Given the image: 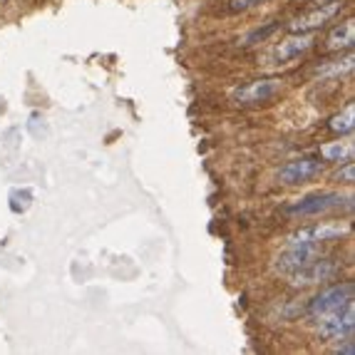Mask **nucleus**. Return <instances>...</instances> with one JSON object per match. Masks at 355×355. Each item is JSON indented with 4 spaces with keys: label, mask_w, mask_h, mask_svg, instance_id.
Returning <instances> with one entry per match:
<instances>
[{
    "label": "nucleus",
    "mask_w": 355,
    "mask_h": 355,
    "mask_svg": "<svg viewBox=\"0 0 355 355\" xmlns=\"http://www.w3.org/2000/svg\"><path fill=\"white\" fill-rule=\"evenodd\" d=\"M318 336L323 340H343V338L353 336L355 331V306L353 301L345 303L340 311H333V313L318 315Z\"/></svg>",
    "instance_id": "f257e3e1"
},
{
    "label": "nucleus",
    "mask_w": 355,
    "mask_h": 355,
    "mask_svg": "<svg viewBox=\"0 0 355 355\" xmlns=\"http://www.w3.org/2000/svg\"><path fill=\"white\" fill-rule=\"evenodd\" d=\"M355 296V286L350 281H343V284H336V286H328L326 291H320L318 296L313 301L308 303V313L311 315H326L333 313V311H340L345 303H350Z\"/></svg>",
    "instance_id": "f03ea898"
},
{
    "label": "nucleus",
    "mask_w": 355,
    "mask_h": 355,
    "mask_svg": "<svg viewBox=\"0 0 355 355\" xmlns=\"http://www.w3.org/2000/svg\"><path fill=\"white\" fill-rule=\"evenodd\" d=\"M345 202H350V196L338 194V191H320V194H311L306 199H301L298 204H293L288 209V214H296V216H318V214L336 211Z\"/></svg>",
    "instance_id": "7ed1b4c3"
},
{
    "label": "nucleus",
    "mask_w": 355,
    "mask_h": 355,
    "mask_svg": "<svg viewBox=\"0 0 355 355\" xmlns=\"http://www.w3.org/2000/svg\"><path fill=\"white\" fill-rule=\"evenodd\" d=\"M348 234L345 226L336 224H311L303 226V229L293 231L288 236V246H320V243L333 241V239H340Z\"/></svg>",
    "instance_id": "20e7f679"
},
{
    "label": "nucleus",
    "mask_w": 355,
    "mask_h": 355,
    "mask_svg": "<svg viewBox=\"0 0 355 355\" xmlns=\"http://www.w3.org/2000/svg\"><path fill=\"white\" fill-rule=\"evenodd\" d=\"M343 10V0H333V3H326V6L313 8V10L303 12L296 20H291L288 30L291 33H313V30L323 28L328 20H333L338 12Z\"/></svg>",
    "instance_id": "39448f33"
},
{
    "label": "nucleus",
    "mask_w": 355,
    "mask_h": 355,
    "mask_svg": "<svg viewBox=\"0 0 355 355\" xmlns=\"http://www.w3.org/2000/svg\"><path fill=\"white\" fill-rule=\"evenodd\" d=\"M338 271H340V266H338L336 261L313 259L311 263H306L303 268L291 273L288 279L293 286H313V284H323V281H331Z\"/></svg>",
    "instance_id": "423d86ee"
},
{
    "label": "nucleus",
    "mask_w": 355,
    "mask_h": 355,
    "mask_svg": "<svg viewBox=\"0 0 355 355\" xmlns=\"http://www.w3.org/2000/svg\"><path fill=\"white\" fill-rule=\"evenodd\" d=\"M323 172V162L318 157H301V159H291L281 166L279 179L284 184H306L315 179Z\"/></svg>",
    "instance_id": "0eeeda50"
},
{
    "label": "nucleus",
    "mask_w": 355,
    "mask_h": 355,
    "mask_svg": "<svg viewBox=\"0 0 355 355\" xmlns=\"http://www.w3.org/2000/svg\"><path fill=\"white\" fill-rule=\"evenodd\" d=\"M281 92L279 80H254V83L243 85L234 92V100L239 105H261V102H268L271 97H276Z\"/></svg>",
    "instance_id": "6e6552de"
},
{
    "label": "nucleus",
    "mask_w": 355,
    "mask_h": 355,
    "mask_svg": "<svg viewBox=\"0 0 355 355\" xmlns=\"http://www.w3.org/2000/svg\"><path fill=\"white\" fill-rule=\"evenodd\" d=\"M313 42L315 40L311 33H296V35L286 37L281 45H276V50L268 55V60H271V65H281V62L296 60V58H301L303 53H308V50L313 48Z\"/></svg>",
    "instance_id": "1a4fd4ad"
},
{
    "label": "nucleus",
    "mask_w": 355,
    "mask_h": 355,
    "mask_svg": "<svg viewBox=\"0 0 355 355\" xmlns=\"http://www.w3.org/2000/svg\"><path fill=\"white\" fill-rule=\"evenodd\" d=\"M313 259H318V246H288V251H284L276 259V268L281 273H286V276H291V273L303 268Z\"/></svg>",
    "instance_id": "9d476101"
},
{
    "label": "nucleus",
    "mask_w": 355,
    "mask_h": 355,
    "mask_svg": "<svg viewBox=\"0 0 355 355\" xmlns=\"http://www.w3.org/2000/svg\"><path fill=\"white\" fill-rule=\"evenodd\" d=\"M355 42V20H345L338 28H333L326 37V50L336 53V50H348Z\"/></svg>",
    "instance_id": "9b49d317"
},
{
    "label": "nucleus",
    "mask_w": 355,
    "mask_h": 355,
    "mask_svg": "<svg viewBox=\"0 0 355 355\" xmlns=\"http://www.w3.org/2000/svg\"><path fill=\"white\" fill-rule=\"evenodd\" d=\"M320 157L326 162H348L353 159V144L350 142H333L320 149Z\"/></svg>",
    "instance_id": "f8f14e48"
},
{
    "label": "nucleus",
    "mask_w": 355,
    "mask_h": 355,
    "mask_svg": "<svg viewBox=\"0 0 355 355\" xmlns=\"http://www.w3.org/2000/svg\"><path fill=\"white\" fill-rule=\"evenodd\" d=\"M353 122H355V105L350 102L343 112L336 114V117L331 119V125H328V127H331L336 135H348V132H353V127H355Z\"/></svg>",
    "instance_id": "ddd939ff"
},
{
    "label": "nucleus",
    "mask_w": 355,
    "mask_h": 355,
    "mask_svg": "<svg viewBox=\"0 0 355 355\" xmlns=\"http://www.w3.org/2000/svg\"><path fill=\"white\" fill-rule=\"evenodd\" d=\"M268 3V0H229V12H243L251 10V8H259Z\"/></svg>",
    "instance_id": "4468645a"
},
{
    "label": "nucleus",
    "mask_w": 355,
    "mask_h": 355,
    "mask_svg": "<svg viewBox=\"0 0 355 355\" xmlns=\"http://www.w3.org/2000/svg\"><path fill=\"white\" fill-rule=\"evenodd\" d=\"M350 67H353V55H348L340 65H331V67H323V70H318V75H343V72H348Z\"/></svg>",
    "instance_id": "2eb2a0df"
},
{
    "label": "nucleus",
    "mask_w": 355,
    "mask_h": 355,
    "mask_svg": "<svg viewBox=\"0 0 355 355\" xmlns=\"http://www.w3.org/2000/svg\"><path fill=\"white\" fill-rule=\"evenodd\" d=\"M336 179L338 182H343V184H353L355 182V166H353V162H345V166L343 169H338L336 172Z\"/></svg>",
    "instance_id": "dca6fc26"
},
{
    "label": "nucleus",
    "mask_w": 355,
    "mask_h": 355,
    "mask_svg": "<svg viewBox=\"0 0 355 355\" xmlns=\"http://www.w3.org/2000/svg\"><path fill=\"white\" fill-rule=\"evenodd\" d=\"M279 30V23H271L268 28H263V30H256V33H251L249 37H246V45H251V42H256V40H266L271 33H276Z\"/></svg>",
    "instance_id": "f3484780"
},
{
    "label": "nucleus",
    "mask_w": 355,
    "mask_h": 355,
    "mask_svg": "<svg viewBox=\"0 0 355 355\" xmlns=\"http://www.w3.org/2000/svg\"><path fill=\"white\" fill-rule=\"evenodd\" d=\"M345 343L343 345H338V353H343V355H353L355 353V343H353V338H343Z\"/></svg>",
    "instance_id": "a211bd4d"
},
{
    "label": "nucleus",
    "mask_w": 355,
    "mask_h": 355,
    "mask_svg": "<svg viewBox=\"0 0 355 355\" xmlns=\"http://www.w3.org/2000/svg\"><path fill=\"white\" fill-rule=\"evenodd\" d=\"M0 3H3V0H0Z\"/></svg>",
    "instance_id": "6ab92c4d"
}]
</instances>
